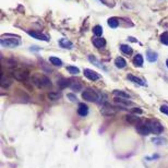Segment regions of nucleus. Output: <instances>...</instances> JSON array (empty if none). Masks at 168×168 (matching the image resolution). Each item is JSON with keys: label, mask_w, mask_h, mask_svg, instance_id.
<instances>
[{"label": "nucleus", "mask_w": 168, "mask_h": 168, "mask_svg": "<svg viewBox=\"0 0 168 168\" xmlns=\"http://www.w3.org/2000/svg\"><path fill=\"white\" fill-rule=\"evenodd\" d=\"M136 131L139 132V133L141 134V136H147V134L151 133V130H150V127L149 125L146 123H139L138 126H136Z\"/></svg>", "instance_id": "obj_5"}, {"label": "nucleus", "mask_w": 168, "mask_h": 168, "mask_svg": "<svg viewBox=\"0 0 168 168\" xmlns=\"http://www.w3.org/2000/svg\"><path fill=\"white\" fill-rule=\"evenodd\" d=\"M13 76H14V78L17 79V80L23 81V80H26V79H27L28 73L26 71H22V70H20V71H15L14 73H13Z\"/></svg>", "instance_id": "obj_9"}, {"label": "nucleus", "mask_w": 168, "mask_h": 168, "mask_svg": "<svg viewBox=\"0 0 168 168\" xmlns=\"http://www.w3.org/2000/svg\"><path fill=\"white\" fill-rule=\"evenodd\" d=\"M154 143H155V144H165V143H166V140H165V139H160V138H154L153 140Z\"/></svg>", "instance_id": "obj_27"}, {"label": "nucleus", "mask_w": 168, "mask_h": 168, "mask_svg": "<svg viewBox=\"0 0 168 168\" xmlns=\"http://www.w3.org/2000/svg\"><path fill=\"white\" fill-rule=\"evenodd\" d=\"M101 112L104 115V116H111V115H115V114H116V110H115L112 107H108V106H104V107L101 108Z\"/></svg>", "instance_id": "obj_12"}, {"label": "nucleus", "mask_w": 168, "mask_h": 168, "mask_svg": "<svg viewBox=\"0 0 168 168\" xmlns=\"http://www.w3.org/2000/svg\"><path fill=\"white\" fill-rule=\"evenodd\" d=\"M158 58L157 52H153V50H147L146 52V59L150 61V62H155Z\"/></svg>", "instance_id": "obj_10"}, {"label": "nucleus", "mask_w": 168, "mask_h": 168, "mask_svg": "<svg viewBox=\"0 0 168 168\" xmlns=\"http://www.w3.org/2000/svg\"><path fill=\"white\" fill-rule=\"evenodd\" d=\"M49 61L52 62V65L57 66V67H61V66H62V61L59 58H57V57H50Z\"/></svg>", "instance_id": "obj_23"}, {"label": "nucleus", "mask_w": 168, "mask_h": 168, "mask_svg": "<svg viewBox=\"0 0 168 168\" xmlns=\"http://www.w3.org/2000/svg\"><path fill=\"white\" fill-rule=\"evenodd\" d=\"M82 98L85 99L87 101H97L98 99V95L95 92L94 90H91V88H87L82 93Z\"/></svg>", "instance_id": "obj_3"}, {"label": "nucleus", "mask_w": 168, "mask_h": 168, "mask_svg": "<svg viewBox=\"0 0 168 168\" xmlns=\"http://www.w3.org/2000/svg\"><path fill=\"white\" fill-rule=\"evenodd\" d=\"M133 112H136V114H142V110L140 109V108H134L133 109Z\"/></svg>", "instance_id": "obj_32"}, {"label": "nucleus", "mask_w": 168, "mask_h": 168, "mask_svg": "<svg viewBox=\"0 0 168 168\" xmlns=\"http://www.w3.org/2000/svg\"><path fill=\"white\" fill-rule=\"evenodd\" d=\"M166 66H167V68H168V59L166 60Z\"/></svg>", "instance_id": "obj_33"}, {"label": "nucleus", "mask_w": 168, "mask_h": 168, "mask_svg": "<svg viewBox=\"0 0 168 168\" xmlns=\"http://www.w3.org/2000/svg\"><path fill=\"white\" fill-rule=\"evenodd\" d=\"M27 33L30 36H32L33 38H35V39H38V41H44V42L49 41L48 36H46L45 34H43V33H41V32H37V31H28Z\"/></svg>", "instance_id": "obj_4"}, {"label": "nucleus", "mask_w": 168, "mask_h": 168, "mask_svg": "<svg viewBox=\"0 0 168 168\" xmlns=\"http://www.w3.org/2000/svg\"><path fill=\"white\" fill-rule=\"evenodd\" d=\"M48 97H49L52 101H56V99H58L59 97H60V95H59V94H54V93H50V94L48 95Z\"/></svg>", "instance_id": "obj_28"}, {"label": "nucleus", "mask_w": 168, "mask_h": 168, "mask_svg": "<svg viewBox=\"0 0 168 168\" xmlns=\"http://www.w3.org/2000/svg\"><path fill=\"white\" fill-rule=\"evenodd\" d=\"M133 65L136 66V67H139L141 68L143 66V57L142 55H136V57L133 58Z\"/></svg>", "instance_id": "obj_17"}, {"label": "nucleus", "mask_w": 168, "mask_h": 168, "mask_svg": "<svg viewBox=\"0 0 168 168\" xmlns=\"http://www.w3.org/2000/svg\"><path fill=\"white\" fill-rule=\"evenodd\" d=\"M69 86L72 91H76V92H80V91H82V84H81L80 82H78V81H72Z\"/></svg>", "instance_id": "obj_15"}, {"label": "nucleus", "mask_w": 168, "mask_h": 168, "mask_svg": "<svg viewBox=\"0 0 168 168\" xmlns=\"http://www.w3.org/2000/svg\"><path fill=\"white\" fill-rule=\"evenodd\" d=\"M67 97H68V98H69L71 101H78L77 96H76V95H74V94H72V93H69V94L67 95Z\"/></svg>", "instance_id": "obj_29"}, {"label": "nucleus", "mask_w": 168, "mask_h": 168, "mask_svg": "<svg viewBox=\"0 0 168 168\" xmlns=\"http://www.w3.org/2000/svg\"><path fill=\"white\" fill-rule=\"evenodd\" d=\"M115 101L120 105H125V106H131L132 105V101H129L127 98H120V97H115Z\"/></svg>", "instance_id": "obj_18"}, {"label": "nucleus", "mask_w": 168, "mask_h": 168, "mask_svg": "<svg viewBox=\"0 0 168 168\" xmlns=\"http://www.w3.org/2000/svg\"><path fill=\"white\" fill-rule=\"evenodd\" d=\"M58 85L60 86V88H65V87H67L68 85H70L69 80H67V79H61V80L58 82Z\"/></svg>", "instance_id": "obj_25"}, {"label": "nucleus", "mask_w": 168, "mask_h": 168, "mask_svg": "<svg viewBox=\"0 0 168 168\" xmlns=\"http://www.w3.org/2000/svg\"><path fill=\"white\" fill-rule=\"evenodd\" d=\"M120 49H121V52H122L123 54H126V55H131L132 52H133L132 48L130 47L129 45H125V44H122V45L120 46Z\"/></svg>", "instance_id": "obj_21"}, {"label": "nucleus", "mask_w": 168, "mask_h": 168, "mask_svg": "<svg viewBox=\"0 0 168 168\" xmlns=\"http://www.w3.org/2000/svg\"><path fill=\"white\" fill-rule=\"evenodd\" d=\"M67 70L69 71V73H71V74H79L80 73V70L78 69L77 67H72V66H69V67H67Z\"/></svg>", "instance_id": "obj_24"}, {"label": "nucleus", "mask_w": 168, "mask_h": 168, "mask_svg": "<svg viewBox=\"0 0 168 168\" xmlns=\"http://www.w3.org/2000/svg\"><path fill=\"white\" fill-rule=\"evenodd\" d=\"M92 42L96 48H103L106 45V41L104 38H101V37H94L92 39Z\"/></svg>", "instance_id": "obj_8"}, {"label": "nucleus", "mask_w": 168, "mask_h": 168, "mask_svg": "<svg viewBox=\"0 0 168 168\" xmlns=\"http://www.w3.org/2000/svg\"><path fill=\"white\" fill-rule=\"evenodd\" d=\"M83 73H84V76L91 81H96V80H98V79H101V76H99L96 71H93V70H91V69H84Z\"/></svg>", "instance_id": "obj_6"}, {"label": "nucleus", "mask_w": 168, "mask_h": 168, "mask_svg": "<svg viewBox=\"0 0 168 168\" xmlns=\"http://www.w3.org/2000/svg\"><path fill=\"white\" fill-rule=\"evenodd\" d=\"M161 42H162L164 45L168 46V32H164L161 35Z\"/></svg>", "instance_id": "obj_26"}, {"label": "nucleus", "mask_w": 168, "mask_h": 168, "mask_svg": "<svg viewBox=\"0 0 168 168\" xmlns=\"http://www.w3.org/2000/svg\"><path fill=\"white\" fill-rule=\"evenodd\" d=\"M93 33H94V35L97 37L101 36V34H103V27H101V25H95L94 27H93Z\"/></svg>", "instance_id": "obj_22"}, {"label": "nucleus", "mask_w": 168, "mask_h": 168, "mask_svg": "<svg viewBox=\"0 0 168 168\" xmlns=\"http://www.w3.org/2000/svg\"><path fill=\"white\" fill-rule=\"evenodd\" d=\"M127 78H128V80H130L131 82L136 83V84H139V85H141V86H144L145 85V83L143 82V80H141V79H139V78H136V77L132 76V74H128Z\"/></svg>", "instance_id": "obj_16"}, {"label": "nucleus", "mask_w": 168, "mask_h": 168, "mask_svg": "<svg viewBox=\"0 0 168 168\" xmlns=\"http://www.w3.org/2000/svg\"><path fill=\"white\" fill-rule=\"evenodd\" d=\"M147 125H149L151 132L154 134H161L163 132V130H164L163 126L161 125V122L157 120H149L147 121Z\"/></svg>", "instance_id": "obj_2"}, {"label": "nucleus", "mask_w": 168, "mask_h": 168, "mask_svg": "<svg viewBox=\"0 0 168 168\" xmlns=\"http://www.w3.org/2000/svg\"><path fill=\"white\" fill-rule=\"evenodd\" d=\"M0 43H1L2 47L14 48V47H17L19 45H21V39H20L19 36H12V38H4V37L2 36Z\"/></svg>", "instance_id": "obj_1"}, {"label": "nucleus", "mask_w": 168, "mask_h": 168, "mask_svg": "<svg viewBox=\"0 0 168 168\" xmlns=\"http://www.w3.org/2000/svg\"><path fill=\"white\" fill-rule=\"evenodd\" d=\"M78 114L82 117H85L86 115L88 114V107L85 105V104L81 103L79 104V108H78Z\"/></svg>", "instance_id": "obj_11"}, {"label": "nucleus", "mask_w": 168, "mask_h": 168, "mask_svg": "<svg viewBox=\"0 0 168 168\" xmlns=\"http://www.w3.org/2000/svg\"><path fill=\"white\" fill-rule=\"evenodd\" d=\"M107 23L111 28H117L119 25V21H118L117 17H110V19H108Z\"/></svg>", "instance_id": "obj_20"}, {"label": "nucleus", "mask_w": 168, "mask_h": 168, "mask_svg": "<svg viewBox=\"0 0 168 168\" xmlns=\"http://www.w3.org/2000/svg\"><path fill=\"white\" fill-rule=\"evenodd\" d=\"M115 65H116V67L119 68V69H123V68L127 66V61H126L122 57H118V58L115 59Z\"/></svg>", "instance_id": "obj_14"}, {"label": "nucleus", "mask_w": 168, "mask_h": 168, "mask_svg": "<svg viewBox=\"0 0 168 168\" xmlns=\"http://www.w3.org/2000/svg\"><path fill=\"white\" fill-rule=\"evenodd\" d=\"M59 45H60V47L66 48V49H72V48H73L72 42H70L69 39H67V38H60Z\"/></svg>", "instance_id": "obj_7"}, {"label": "nucleus", "mask_w": 168, "mask_h": 168, "mask_svg": "<svg viewBox=\"0 0 168 168\" xmlns=\"http://www.w3.org/2000/svg\"><path fill=\"white\" fill-rule=\"evenodd\" d=\"M88 59H90V61H91V62H94L95 65L97 66V67H101V65H99V62H98V61H97L96 59H95L93 56H88Z\"/></svg>", "instance_id": "obj_30"}, {"label": "nucleus", "mask_w": 168, "mask_h": 168, "mask_svg": "<svg viewBox=\"0 0 168 168\" xmlns=\"http://www.w3.org/2000/svg\"><path fill=\"white\" fill-rule=\"evenodd\" d=\"M114 95L116 97H120V98H127V99L130 98V95L128 94V93L123 92V91H119V90H115Z\"/></svg>", "instance_id": "obj_19"}, {"label": "nucleus", "mask_w": 168, "mask_h": 168, "mask_svg": "<svg viewBox=\"0 0 168 168\" xmlns=\"http://www.w3.org/2000/svg\"><path fill=\"white\" fill-rule=\"evenodd\" d=\"M126 119H127L128 122L131 123V125H136V126H138L139 123L141 122V119L139 118L138 116H132V115H128V116L126 117Z\"/></svg>", "instance_id": "obj_13"}, {"label": "nucleus", "mask_w": 168, "mask_h": 168, "mask_svg": "<svg viewBox=\"0 0 168 168\" xmlns=\"http://www.w3.org/2000/svg\"><path fill=\"white\" fill-rule=\"evenodd\" d=\"M161 111H162L163 114L168 115V106H167V105H163V106H161Z\"/></svg>", "instance_id": "obj_31"}]
</instances>
